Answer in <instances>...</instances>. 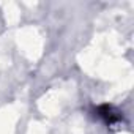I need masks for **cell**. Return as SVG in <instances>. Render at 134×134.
<instances>
[{"label":"cell","instance_id":"6da1fadb","mask_svg":"<svg viewBox=\"0 0 134 134\" xmlns=\"http://www.w3.org/2000/svg\"><path fill=\"white\" fill-rule=\"evenodd\" d=\"M95 112L106 125H117L121 121V114L110 104H101L95 109Z\"/></svg>","mask_w":134,"mask_h":134}]
</instances>
